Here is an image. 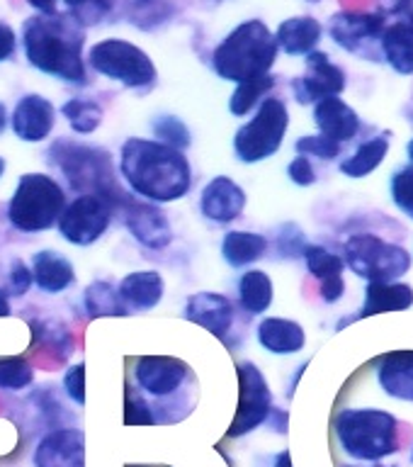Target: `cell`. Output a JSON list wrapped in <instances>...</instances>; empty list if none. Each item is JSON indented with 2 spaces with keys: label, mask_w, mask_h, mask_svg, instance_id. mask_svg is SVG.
Returning <instances> with one entry per match:
<instances>
[{
  "label": "cell",
  "mask_w": 413,
  "mask_h": 467,
  "mask_svg": "<svg viewBox=\"0 0 413 467\" xmlns=\"http://www.w3.org/2000/svg\"><path fill=\"white\" fill-rule=\"evenodd\" d=\"M268 254V239L255 232H226L222 241V258L232 268H246Z\"/></svg>",
  "instance_id": "obj_29"
},
{
  "label": "cell",
  "mask_w": 413,
  "mask_h": 467,
  "mask_svg": "<svg viewBox=\"0 0 413 467\" xmlns=\"http://www.w3.org/2000/svg\"><path fill=\"white\" fill-rule=\"evenodd\" d=\"M185 319L207 328L217 338H226L236 321V306L232 299L219 292H195L185 302Z\"/></svg>",
  "instance_id": "obj_18"
},
{
  "label": "cell",
  "mask_w": 413,
  "mask_h": 467,
  "mask_svg": "<svg viewBox=\"0 0 413 467\" xmlns=\"http://www.w3.org/2000/svg\"><path fill=\"white\" fill-rule=\"evenodd\" d=\"M64 389L68 394V400L76 401L78 407L86 404V365L76 363L66 370Z\"/></svg>",
  "instance_id": "obj_43"
},
{
  "label": "cell",
  "mask_w": 413,
  "mask_h": 467,
  "mask_svg": "<svg viewBox=\"0 0 413 467\" xmlns=\"http://www.w3.org/2000/svg\"><path fill=\"white\" fill-rule=\"evenodd\" d=\"M29 270H32V280H35L36 287L46 295H58L66 287H71L73 280H76V270H73L71 261L58 251H51V248L36 251Z\"/></svg>",
  "instance_id": "obj_25"
},
{
  "label": "cell",
  "mask_w": 413,
  "mask_h": 467,
  "mask_svg": "<svg viewBox=\"0 0 413 467\" xmlns=\"http://www.w3.org/2000/svg\"><path fill=\"white\" fill-rule=\"evenodd\" d=\"M392 200L397 204V210L407 212L408 217L413 214V163L411 166L399 168L397 173L392 175Z\"/></svg>",
  "instance_id": "obj_39"
},
{
  "label": "cell",
  "mask_w": 413,
  "mask_h": 467,
  "mask_svg": "<svg viewBox=\"0 0 413 467\" xmlns=\"http://www.w3.org/2000/svg\"><path fill=\"white\" fill-rule=\"evenodd\" d=\"M57 122V108L46 98L36 93H29L17 100L10 117L15 137L27 141V144H39L49 137Z\"/></svg>",
  "instance_id": "obj_19"
},
{
  "label": "cell",
  "mask_w": 413,
  "mask_h": 467,
  "mask_svg": "<svg viewBox=\"0 0 413 467\" xmlns=\"http://www.w3.org/2000/svg\"><path fill=\"white\" fill-rule=\"evenodd\" d=\"M385 27V17L377 13H338L331 17L328 32L341 49L367 61H385L382 57Z\"/></svg>",
  "instance_id": "obj_12"
},
{
  "label": "cell",
  "mask_w": 413,
  "mask_h": 467,
  "mask_svg": "<svg viewBox=\"0 0 413 467\" xmlns=\"http://www.w3.org/2000/svg\"><path fill=\"white\" fill-rule=\"evenodd\" d=\"M88 61L100 76L134 90H144L159 78L149 54L127 39H102L90 49Z\"/></svg>",
  "instance_id": "obj_9"
},
{
  "label": "cell",
  "mask_w": 413,
  "mask_h": 467,
  "mask_svg": "<svg viewBox=\"0 0 413 467\" xmlns=\"http://www.w3.org/2000/svg\"><path fill=\"white\" fill-rule=\"evenodd\" d=\"M159 421L153 416L151 407L146 404L144 397L137 394L131 387H127V401H124V423L127 426H153Z\"/></svg>",
  "instance_id": "obj_40"
},
{
  "label": "cell",
  "mask_w": 413,
  "mask_h": 467,
  "mask_svg": "<svg viewBox=\"0 0 413 467\" xmlns=\"http://www.w3.org/2000/svg\"><path fill=\"white\" fill-rule=\"evenodd\" d=\"M61 115L68 119L76 134H93L102 122V108L95 100L73 98L61 108Z\"/></svg>",
  "instance_id": "obj_34"
},
{
  "label": "cell",
  "mask_w": 413,
  "mask_h": 467,
  "mask_svg": "<svg viewBox=\"0 0 413 467\" xmlns=\"http://www.w3.org/2000/svg\"><path fill=\"white\" fill-rule=\"evenodd\" d=\"M15 47H17V36H15L13 27L0 22V61H7V58L15 54Z\"/></svg>",
  "instance_id": "obj_45"
},
{
  "label": "cell",
  "mask_w": 413,
  "mask_h": 467,
  "mask_svg": "<svg viewBox=\"0 0 413 467\" xmlns=\"http://www.w3.org/2000/svg\"><path fill=\"white\" fill-rule=\"evenodd\" d=\"M83 306L90 319L98 317H127V306L119 299V292L108 280H95L83 292Z\"/></svg>",
  "instance_id": "obj_32"
},
{
  "label": "cell",
  "mask_w": 413,
  "mask_h": 467,
  "mask_svg": "<svg viewBox=\"0 0 413 467\" xmlns=\"http://www.w3.org/2000/svg\"><path fill=\"white\" fill-rule=\"evenodd\" d=\"M35 467H86V438L78 429H57L39 441Z\"/></svg>",
  "instance_id": "obj_17"
},
{
  "label": "cell",
  "mask_w": 413,
  "mask_h": 467,
  "mask_svg": "<svg viewBox=\"0 0 413 467\" xmlns=\"http://www.w3.org/2000/svg\"><path fill=\"white\" fill-rule=\"evenodd\" d=\"M408 22H411V27H413V17H411V20H408Z\"/></svg>",
  "instance_id": "obj_53"
},
{
  "label": "cell",
  "mask_w": 413,
  "mask_h": 467,
  "mask_svg": "<svg viewBox=\"0 0 413 467\" xmlns=\"http://www.w3.org/2000/svg\"><path fill=\"white\" fill-rule=\"evenodd\" d=\"M275 88V76H258V78L243 80V83H236V90L229 98V112L233 117H246L251 109L263 102V98Z\"/></svg>",
  "instance_id": "obj_33"
},
{
  "label": "cell",
  "mask_w": 413,
  "mask_h": 467,
  "mask_svg": "<svg viewBox=\"0 0 413 467\" xmlns=\"http://www.w3.org/2000/svg\"><path fill=\"white\" fill-rule=\"evenodd\" d=\"M190 378L188 363L173 356H141L134 365V379L139 389H144L151 397H170L185 385Z\"/></svg>",
  "instance_id": "obj_15"
},
{
  "label": "cell",
  "mask_w": 413,
  "mask_h": 467,
  "mask_svg": "<svg viewBox=\"0 0 413 467\" xmlns=\"http://www.w3.org/2000/svg\"><path fill=\"white\" fill-rule=\"evenodd\" d=\"M336 436L343 452L365 462L399 451V421L382 409H343L336 416Z\"/></svg>",
  "instance_id": "obj_5"
},
{
  "label": "cell",
  "mask_w": 413,
  "mask_h": 467,
  "mask_svg": "<svg viewBox=\"0 0 413 467\" xmlns=\"http://www.w3.org/2000/svg\"><path fill=\"white\" fill-rule=\"evenodd\" d=\"M302 258L306 261V270L321 283V299L334 305L346 295V280H343V255H336L316 244H306Z\"/></svg>",
  "instance_id": "obj_22"
},
{
  "label": "cell",
  "mask_w": 413,
  "mask_h": 467,
  "mask_svg": "<svg viewBox=\"0 0 413 467\" xmlns=\"http://www.w3.org/2000/svg\"><path fill=\"white\" fill-rule=\"evenodd\" d=\"M122 305L127 312H149L153 306H159L166 292V283L159 270H134L129 275L122 277V283L117 287Z\"/></svg>",
  "instance_id": "obj_23"
},
{
  "label": "cell",
  "mask_w": 413,
  "mask_h": 467,
  "mask_svg": "<svg viewBox=\"0 0 413 467\" xmlns=\"http://www.w3.org/2000/svg\"><path fill=\"white\" fill-rule=\"evenodd\" d=\"M343 263L367 283H397L411 268V255L375 234H353L343 246Z\"/></svg>",
  "instance_id": "obj_7"
},
{
  "label": "cell",
  "mask_w": 413,
  "mask_h": 467,
  "mask_svg": "<svg viewBox=\"0 0 413 467\" xmlns=\"http://www.w3.org/2000/svg\"><path fill=\"white\" fill-rule=\"evenodd\" d=\"M243 210H246V190L229 175H217L204 185L200 197V212L204 219L214 224H229L239 219Z\"/></svg>",
  "instance_id": "obj_16"
},
{
  "label": "cell",
  "mask_w": 413,
  "mask_h": 467,
  "mask_svg": "<svg viewBox=\"0 0 413 467\" xmlns=\"http://www.w3.org/2000/svg\"><path fill=\"white\" fill-rule=\"evenodd\" d=\"M5 127H7V109H5V105L0 102V134L5 131Z\"/></svg>",
  "instance_id": "obj_49"
},
{
  "label": "cell",
  "mask_w": 413,
  "mask_h": 467,
  "mask_svg": "<svg viewBox=\"0 0 413 467\" xmlns=\"http://www.w3.org/2000/svg\"><path fill=\"white\" fill-rule=\"evenodd\" d=\"M379 387L392 400L413 401V350H392L372 360Z\"/></svg>",
  "instance_id": "obj_20"
},
{
  "label": "cell",
  "mask_w": 413,
  "mask_h": 467,
  "mask_svg": "<svg viewBox=\"0 0 413 467\" xmlns=\"http://www.w3.org/2000/svg\"><path fill=\"white\" fill-rule=\"evenodd\" d=\"M299 156H316L321 161H334L341 156V144L334 139L324 137V134H309V137H299L294 144Z\"/></svg>",
  "instance_id": "obj_38"
},
{
  "label": "cell",
  "mask_w": 413,
  "mask_h": 467,
  "mask_svg": "<svg viewBox=\"0 0 413 467\" xmlns=\"http://www.w3.org/2000/svg\"><path fill=\"white\" fill-rule=\"evenodd\" d=\"M314 122L319 127V134L334 139L338 144L353 141L360 131V117L338 95L324 98L314 105Z\"/></svg>",
  "instance_id": "obj_21"
},
{
  "label": "cell",
  "mask_w": 413,
  "mask_h": 467,
  "mask_svg": "<svg viewBox=\"0 0 413 467\" xmlns=\"http://www.w3.org/2000/svg\"><path fill=\"white\" fill-rule=\"evenodd\" d=\"M275 248L283 258H302V254H305L306 248L305 232H302L297 224H292V222L290 224H283L280 226V232H277Z\"/></svg>",
  "instance_id": "obj_41"
},
{
  "label": "cell",
  "mask_w": 413,
  "mask_h": 467,
  "mask_svg": "<svg viewBox=\"0 0 413 467\" xmlns=\"http://www.w3.org/2000/svg\"><path fill=\"white\" fill-rule=\"evenodd\" d=\"M151 130L156 134V141L173 146V149H181V151H185L192 144V134H190L188 124L182 122L181 117L159 115L151 122Z\"/></svg>",
  "instance_id": "obj_36"
},
{
  "label": "cell",
  "mask_w": 413,
  "mask_h": 467,
  "mask_svg": "<svg viewBox=\"0 0 413 467\" xmlns=\"http://www.w3.org/2000/svg\"><path fill=\"white\" fill-rule=\"evenodd\" d=\"M119 210L124 219V226L129 229L131 236L141 244V246L160 251L173 241V229L168 222L166 212L160 210L159 204L146 202L141 197L122 192L115 200V212Z\"/></svg>",
  "instance_id": "obj_13"
},
{
  "label": "cell",
  "mask_w": 413,
  "mask_h": 467,
  "mask_svg": "<svg viewBox=\"0 0 413 467\" xmlns=\"http://www.w3.org/2000/svg\"><path fill=\"white\" fill-rule=\"evenodd\" d=\"M5 173V159H3V156H0V175Z\"/></svg>",
  "instance_id": "obj_51"
},
{
  "label": "cell",
  "mask_w": 413,
  "mask_h": 467,
  "mask_svg": "<svg viewBox=\"0 0 413 467\" xmlns=\"http://www.w3.org/2000/svg\"><path fill=\"white\" fill-rule=\"evenodd\" d=\"M46 163L64 175L76 195H105L115 202L124 190L117 182L112 153L102 146L83 144L76 139H57L46 149Z\"/></svg>",
  "instance_id": "obj_3"
},
{
  "label": "cell",
  "mask_w": 413,
  "mask_h": 467,
  "mask_svg": "<svg viewBox=\"0 0 413 467\" xmlns=\"http://www.w3.org/2000/svg\"><path fill=\"white\" fill-rule=\"evenodd\" d=\"M115 202L105 195H78L58 217V234L71 246H93L112 224Z\"/></svg>",
  "instance_id": "obj_10"
},
{
  "label": "cell",
  "mask_w": 413,
  "mask_h": 467,
  "mask_svg": "<svg viewBox=\"0 0 413 467\" xmlns=\"http://www.w3.org/2000/svg\"><path fill=\"white\" fill-rule=\"evenodd\" d=\"M13 309H10V299H7L5 290H0V317H10Z\"/></svg>",
  "instance_id": "obj_47"
},
{
  "label": "cell",
  "mask_w": 413,
  "mask_h": 467,
  "mask_svg": "<svg viewBox=\"0 0 413 467\" xmlns=\"http://www.w3.org/2000/svg\"><path fill=\"white\" fill-rule=\"evenodd\" d=\"M407 153H408V159H411V163H413V139H411V141H408V146H407Z\"/></svg>",
  "instance_id": "obj_50"
},
{
  "label": "cell",
  "mask_w": 413,
  "mask_h": 467,
  "mask_svg": "<svg viewBox=\"0 0 413 467\" xmlns=\"http://www.w3.org/2000/svg\"><path fill=\"white\" fill-rule=\"evenodd\" d=\"M287 175L299 188H309V185L316 182V171H314L312 161L306 159V156H297V159L292 161L290 166H287Z\"/></svg>",
  "instance_id": "obj_44"
},
{
  "label": "cell",
  "mask_w": 413,
  "mask_h": 467,
  "mask_svg": "<svg viewBox=\"0 0 413 467\" xmlns=\"http://www.w3.org/2000/svg\"><path fill=\"white\" fill-rule=\"evenodd\" d=\"M83 44H86V29L68 13L35 15L22 27V47L29 64L36 71L68 83L88 80Z\"/></svg>",
  "instance_id": "obj_2"
},
{
  "label": "cell",
  "mask_w": 413,
  "mask_h": 467,
  "mask_svg": "<svg viewBox=\"0 0 413 467\" xmlns=\"http://www.w3.org/2000/svg\"><path fill=\"white\" fill-rule=\"evenodd\" d=\"M64 3L68 7V15L80 27H90V25L102 22L115 5V0H64Z\"/></svg>",
  "instance_id": "obj_37"
},
{
  "label": "cell",
  "mask_w": 413,
  "mask_h": 467,
  "mask_svg": "<svg viewBox=\"0 0 413 467\" xmlns=\"http://www.w3.org/2000/svg\"><path fill=\"white\" fill-rule=\"evenodd\" d=\"M413 305V287L404 283H367L363 309L357 319H367L375 314L404 312Z\"/></svg>",
  "instance_id": "obj_26"
},
{
  "label": "cell",
  "mask_w": 413,
  "mask_h": 467,
  "mask_svg": "<svg viewBox=\"0 0 413 467\" xmlns=\"http://www.w3.org/2000/svg\"><path fill=\"white\" fill-rule=\"evenodd\" d=\"M119 173L134 195L153 204L182 200L192 188L188 156L156 139H127L119 151Z\"/></svg>",
  "instance_id": "obj_1"
},
{
  "label": "cell",
  "mask_w": 413,
  "mask_h": 467,
  "mask_svg": "<svg viewBox=\"0 0 413 467\" xmlns=\"http://www.w3.org/2000/svg\"><path fill=\"white\" fill-rule=\"evenodd\" d=\"M35 379V368L27 358L22 356H3L0 358V389L20 392L32 385Z\"/></svg>",
  "instance_id": "obj_35"
},
{
  "label": "cell",
  "mask_w": 413,
  "mask_h": 467,
  "mask_svg": "<svg viewBox=\"0 0 413 467\" xmlns=\"http://www.w3.org/2000/svg\"><path fill=\"white\" fill-rule=\"evenodd\" d=\"M290 127V112L280 98H265L243 127L233 134V153L241 163H261L280 151Z\"/></svg>",
  "instance_id": "obj_8"
},
{
  "label": "cell",
  "mask_w": 413,
  "mask_h": 467,
  "mask_svg": "<svg viewBox=\"0 0 413 467\" xmlns=\"http://www.w3.org/2000/svg\"><path fill=\"white\" fill-rule=\"evenodd\" d=\"M239 305L248 314L268 312L273 305V280L265 270L251 268L239 280Z\"/></svg>",
  "instance_id": "obj_30"
},
{
  "label": "cell",
  "mask_w": 413,
  "mask_h": 467,
  "mask_svg": "<svg viewBox=\"0 0 413 467\" xmlns=\"http://www.w3.org/2000/svg\"><path fill=\"white\" fill-rule=\"evenodd\" d=\"M275 35L261 20H248L226 35V39L214 49L212 66L219 78L243 83L270 73L277 61Z\"/></svg>",
  "instance_id": "obj_4"
},
{
  "label": "cell",
  "mask_w": 413,
  "mask_h": 467,
  "mask_svg": "<svg viewBox=\"0 0 413 467\" xmlns=\"http://www.w3.org/2000/svg\"><path fill=\"white\" fill-rule=\"evenodd\" d=\"M273 467H292L290 451L280 452V455H277V458H275V462H273Z\"/></svg>",
  "instance_id": "obj_48"
},
{
  "label": "cell",
  "mask_w": 413,
  "mask_h": 467,
  "mask_svg": "<svg viewBox=\"0 0 413 467\" xmlns=\"http://www.w3.org/2000/svg\"><path fill=\"white\" fill-rule=\"evenodd\" d=\"M66 204L64 188L51 175L25 173L7 202V219L22 234L46 232L58 224Z\"/></svg>",
  "instance_id": "obj_6"
},
{
  "label": "cell",
  "mask_w": 413,
  "mask_h": 467,
  "mask_svg": "<svg viewBox=\"0 0 413 467\" xmlns=\"http://www.w3.org/2000/svg\"><path fill=\"white\" fill-rule=\"evenodd\" d=\"M27 3L32 7H35V10H39V15H54V13H58V10H57L58 0H27Z\"/></svg>",
  "instance_id": "obj_46"
},
{
  "label": "cell",
  "mask_w": 413,
  "mask_h": 467,
  "mask_svg": "<svg viewBox=\"0 0 413 467\" xmlns=\"http://www.w3.org/2000/svg\"><path fill=\"white\" fill-rule=\"evenodd\" d=\"M321 32H324V29H321L319 20H314L309 15L290 17V20H284L283 25L277 27V49H283L284 54H290V57H302V54L306 57V54L316 51Z\"/></svg>",
  "instance_id": "obj_27"
},
{
  "label": "cell",
  "mask_w": 413,
  "mask_h": 467,
  "mask_svg": "<svg viewBox=\"0 0 413 467\" xmlns=\"http://www.w3.org/2000/svg\"><path fill=\"white\" fill-rule=\"evenodd\" d=\"M309 3H319V0H309Z\"/></svg>",
  "instance_id": "obj_52"
},
{
  "label": "cell",
  "mask_w": 413,
  "mask_h": 467,
  "mask_svg": "<svg viewBox=\"0 0 413 467\" xmlns=\"http://www.w3.org/2000/svg\"><path fill=\"white\" fill-rule=\"evenodd\" d=\"M387 153H389V134L363 141L353 156L343 161L341 173L348 175V178H365L385 163Z\"/></svg>",
  "instance_id": "obj_31"
},
{
  "label": "cell",
  "mask_w": 413,
  "mask_h": 467,
  "mask_svg": "<svg viewBox=\"0 0 413 467\" xmlns=\"http://www.w3.org/2000/svg\"><path fill=\"white\" fill-rule=\"evenodd\" d=\"M411 458H413V455H411Z\"/></svg>",
  "instance_id": "obj_54"
},
{
  "label": "cell",
  "mask_w": 413,
  "mask_h": 467,
  "mask_svg": "<svg viewBox=\"0 0 413 467\" xmlns=\"http://www.w3.org/2000/svg\"><path fill=\"white\" fill-rule=\"evenodd\" d=\"M32 270L29 265L22 258H15L10 263V273H7V287H5V295L7 297H25L32 287Z\"/></svg>",
  "instance_id": "obj_42"
},
{
  "label": "cell",
  "mask_w": 413,
  "mask_h": 467,
  "mask_svg": "<svg viewBox=\"0 0 413 467\" xmlns=\"http://www.w3.org/2000/svg\"><path fill=\"white\" fill-rule=\"evenodd\" d=\"M258 343L268 353H275V356H292V353H299L305 348L306 334L302 324L292 319H283V317H265V319L258 324Z\"/></svg>",
  "instance_id": "obj_24"
},
{
  "label": "cell",
  "mask_w": 413,
  "mask_h": 467,
  "mask_svg": "<svg viewBox=\"0 0 413 467\" xmlns=\"http://www.w3.org/2000/svg\"><path fill=\"white\" fill-rule=\"evenodd\" d=\"M292 90L299 105H316L324 98H336L346 90V73L328 58V54L312 51L306 54L305 76L292 80Z\"/></svg>",
  "instance_id": "obj_14"
},
{
  "label": "cell",
  "mask_w": 413,
  "mask_h": 467,
  "mask_svg": "<svg viewBox=\"0 0 413 467\" xmlns=\"http://www.w3.org/2000/svg\"><path fill=\"white\" fill-rule=\"evenodd\" d=\"M236 375H239V407L229 426V438H241L255 431L261 423L268 421L273 411V392L263 378L261 368L246 360L236 365Z\"/></svg>",
  "instance_id": "obj_11"
},
{
  "label": "cell",
  "mask_w": 413,
  "mask_h": 467,
  "mask_svg": "<svg viewBox=\"0 0 413 467\" xmlns=\"http://www.w3.org/2000/svg\"><path fill=\"white\" fill-rule=\"evenodd\" d=\"M382 57L401 76L413 73V27L411 22H394L382 35Z\"/></svg>",
  "instance_id": "obj_28"
}]
</instances>
